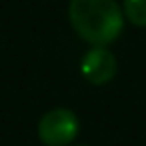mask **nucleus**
I'll return each instance as SVG.
<instances>
[{
	"label": "nucleus",
	"instance_id": "obj_1",
	"mask_svg": "<svg viewBox=\"0 0 146 146\" xmlns=\"http://www.w3.org/2000/svg\"><path fill=\"white\" fill-rule=\"evenodd\" d=\"M68 18L84 42L102 48L112 44L124 28V12L116 0H70Z\"/></svg>",
	"mask_w": 146,
	"mask_h": 146
},
{
	"label": "nucleus",
	"instance_id": "obj_2",
	"mask_svg": "<svg viewBox=\"0 0 146 146\" xmlns=\"http://www.w3.org/2000/svg\"><path fill=\"white\" fill-rule=\"evenodd\" d=\"M80 130L78 116L68 108H54L38 122V138L44 146H68Z\"/></svg>",
	"mask_w": 146,
	"mask_h": 146
},
{
	"label": "nucleus",
	"instance_id": "obj_3",
	"mask_svg": "<svg viewBox=\"0 0 146 146\" xmlns=\"http://www.w3.org/2000/svg\"><path fill=\"white\" fill-rule=\"evenodd\" d=\"M80 72H82V76H84L90 84L102 86V84L110 82V80L116 76V72H118L116 56H114L108 48L92 46V48L82 56Z\"/></svg>",
	"mask_w": 146,
	"mask_h": 146
},
{
	"label": "nucleus",
	"instance_id": "obj_4",
	"mask_svg": "<svg viewBox=\"0 0 146 146\" xmlns=\"http://www.w3.org/2000/svg\"><path fill=\"white\" fill-rule=\"evenodd\" d=\"M124 16L138 28L146 26V0H124Z\"/></svg>",
	"mask_w": 146,
	"mask_h": 146
}]
</instances>
